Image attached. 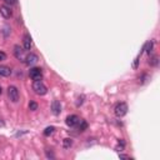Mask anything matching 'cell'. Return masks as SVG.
Returning <instances> with one entry per match:
<instances>
[{
	"label": "cell",
	"mask_w": 160,
	"mask_h": 160,
	"mask_svg": "<svg viewBox=\"0 0 160 160\" xmlns=\"http://www.w3.org/2000/svg\"><path fill=\"white\" fill-rule=\"evenodd\" d=\"M33 90L35 94L38 95H45L48 93V88L45 86V84L42 80H36L33 83Z\"/></svg>",
	"instance_id": "obj_1"
},
{
	"label": "cell",
	"mask_w": 160,
	"mask_h": 160,
	"mask_svg": "<svg viewBox=\"0 0 160 160\" xmlns=\"http://www.w3.org/2000/svg\"><path fill=\"white\" fill-rule=\"evenodd\" d=\"M11 75V69L8 66H0V76H10Z\"/></svg>",
	"instance_id": "obj_11"
},
{
	"label": "cell",
	"mask_w": 160,
	"mask_h": 160,
	"mask_svg": "<svg viewBox=\"0 0 160 160\" xmlns=\"http://www.w3.org/2000/svg\"><path fill=\"white\" fill-rule=\"evenodd\" d=\"M3 93V90H1V86H0V94H1Z\"/></svg>",
	"instance_id": "obj_25"
},
{
	"label": "cell",
	"mask_w": 160,
	"mask_h": 160,
	"mask_svg": "<svg viewBox=\"0 0 160 160\" xmlns=\"http://www.w3.org/2000/svg\"><path fill=\"white\" fill-rule=\"evenodd\" d=\"M29 75L34 81L42 80L43 79V71L40 68H31V69L29 70Z\"/></svg>",
	"instance_id": "obj_4"
},
{
	"label": "cell",
	"mask_w": 160,
	"mask_h": 160,
	"mask_svg": "<svg viewBox=\"0 0 160 160\" xmlns=\"http://www.w3.org/2000/svg\"><path fill=\"white\" fill-rule=\"evenodd\" d=\"M4 125H5V123L3 120H0V127H4Z\"/></svg>",
	"instance_id": "obj_24"
},
{
	"label": "cell",
	"mask_w": 160,
	"mask_h": 160,
	"mask_svg": "<svg viewBox=\"0 0 160 160\" xmlns=\"http://www.w3.org/2000/svg\"><path fill=\"white\" fill-rule=\"evenodd\" d=\"M78 125H79V130H80V131H84L85 129L88 128V123H86V121H84V120H79Z\"/></svg>",
	"instance_id": "obj_14"
},
{
	"label": "cell",
	"mask_w": 160,
	"mask_h": 160,
	"mask_svg": "<svg viewBox=\"0 0 160 160\" xmlns=\"http://www.w3.org/2000/svg\"><path fill=\"white\" fill-rule=\"evenodd\" d=\"M83 101H84V95H81V96L79 98V101L76 103V106H80V105L83 104Z\"/></svg>",
	"instance_id": "obj_21"
},
{
	"label": "cell",
	"mask_w": 160,
	"mask_h": 160,
	"mask_svg": "<svg viewBox=\"0 0 160 160\" xmlns=\"http://www.w3.org/2000/svg\"><path fill=\"white\" fill-rule=\"evenodd\" d=\"M54 130H55V128L54 127H48L45 130H44V135H45V137H50V135L54 133Z\"/></svg>",
	"instance_id": "obj_15"
},
{
	"label": "cell",
	"mask_w": 160,
	"mask_h": 160,
	"mask_svg": "<svg viewBox=\"0 0 160 160\" xmlns=\"http://www.w3.org/2000/svg\"><path fill=\"white\" fill-rule=\"evenodd\" d=\"M6 60V54L4 52H0V61Z\"/></svg>",
	"instance_id": "obj_20"
},
{
	"label": "cell",
	"mask_w": 160,
	"mask_h": 160,
	"mask_svg": "<svg viewBox=\"0 0 160 160\" xmlns=\"http://www.w3.org/2000/svg\"><path fill=\"white\" fill-rule=\"evenodd\" d=\"M14 54H15V56H16V59H19V60H24L25 61V58L26 56H24V50L20 48L19 45H16L15 48H14Z\"/></svg>",
	"instance_id": "obj_10"
},
{
	"label": "cell",
	"mask_w": 160,
	"mask_h": 160,
	"mask_svg": "<svg viewBox=\"0 0 160 160\" xmlns=\"http://www.w3.org/2000/svg\"><path fill=\"white\" fill-rule=\"evenodd\" d=\"M153 48H154V42L153 40H150V42H148L144 45V48H143V50H145L148 54H150L151 52H153Z\"/></svg>",
	"instance_id": "obj_12"
},
{
	"label": "cell",
	"mask_w": 160,
	"mask_h": 160,
	"mask_svg": "<svg viewBox=\"0 0 160 160\" xmlns=\"http://www.w3.org/2000/svg\"><path fill=\"white\" fill-rule=\"evenodd\" d=\"M38 60H39L38 55H36V54H33V53H30L29 55L25 58V63L28 64V65H34V64L38 63Z\"/></svg>",
	"instance_id": "obj_7"
},
{
	"label": "cell",
	"mask_w": 160,
	"mask_h": 160,
	"mask_svg": "<svg viewBox=\"0 0 160 160\" xmlns=\"http://www.w3.org/2000/svg\"><path fill=\"white\" fill-rule=\"evenodd\" d=\"M139 61H140V55H138L137 58H135L134 63H133V69H138V66H139Z\"/></svg>",
	"instance_id": "obj_17"
},
{
	"label": "cell",
	"mask_w": 160,
	"mask_h": 160,
	"mask_svg": "<svg viewBox=\"0 0 160 160\" xmlns=\"http://www.w3.org/2000/svg\"><path fill=\"white\" fill-rule=\"evenodd\" d=\"M71 145H73V140H71V139L66 138V139H64V140H63V146L65 149H69Z\"/></svg>",
	"instance_id": "obj_13"
},
{
	"label": "cell",
	"mask_w": 160,
	"mask_h": 160,
	"mask_svg": "<svg viewBox=\"0 0 160 160\" xmlns=\"http://www.w3.org/2000/svg\"><path fill=\"white\" fill-rule=\"evenodd\" d=\"M119 158H121V159H128V158H130V156H128V155H125V154H119Z\"/></svg>",
	"instance_id": "obj_22"
},
{
	"label": "cell",
	"mask_w": 160,
	"mask_h": 160,
	"mask_svg": "<svg viewBox=\"0 0 160 160\" xmlns=\"http://www.w3.org/2000/svg\"><path fill=\"white\" fill-rule=\"evenodd\" d=\"M79 120H80V119H79V116H78V115H69V116L65 119V123H66L68 127L73 128V127H75V125H78Z\"/></svg>",
	"instance_id": "obj_5"
},
{
	"label": "cell",
	"mask_w": 160,
	"mask_h": 160,
	"mask_svg": "<svg viewBox=\"0 0 160 160\" xmlns=\"http://www.w3.org/2000/svg\"><path fill=\"white\" fill-rule=\"evenodd\" d=\"M23 45H24V49H25V50H30V49H31V38H30L29 34H25V35H24Z\"/></svg>",
	"instance_id": "obj_9"
},
{
	"label": "cell",
	"mask_w": 160,
	"mask_h": 160,
	"mask_svg": "<svg viewBox=\"0 0 160 160\" xmlns=\"http://www.w3.org/2000/svg\"><path fill=\"white\" fill-rule=\"evenodd\" d=\"M0 14L3 15V18L9 19V18H11L13 11H11V9H10V6H8V5H1V6H0Z\"/></svg>",
	"instance_id": "obj_6"
},
{
	"label": "cell",
	"mask_w": 160,
	"mask_h": 160,
	"mask_svg": "<svg viewBox=\"0 0 160 160\" xmlns=\"http://www.w3.org/2000/svg\"><path fill=\"white\" fill-rule=\"evenodd\" d=\"M8 95L9 99L13 101V103H18L19 101V90L16 86H9L8 88Z\"/></svg>",
	"instance_id": "obj_3"
},
{
	"label": "cell",
	"mask_w": 160,
	"mask_h": 160,
	"mask_svg": "<svg viewBox=\"0 0 160 160\" xmlns=\"http://www.w3.org/2000/svg\"><path fill=\"white\" fill-rule=\"evenodd\" d=\"M114 113L115 115H116L118 118H123V116H125L128 113V105L125 104V103H119L116 104V106H115L114 109Z\"/></svg>",
	"instance_id": "obj_2"
},
{
	"label": "cell",
	"mask_w": 160,
	"mask_h": 160,
	"mask_svg": "<svg viewBox=\"0 0 160 160\" xmlns=\"http://www.w3.org/2000/svg\"><path fill=\"white\" fill-rule=\"evenodd\" d=\"M52 110H53L54 115H59L61 113V104H60V101H58V100L53 101V103H52Z\"/></svg>",
	"instance_id": "obj_8"
},
{
	"label": "cell",
	"mask_w": 160,
	"mask_h": 160,
	"mask_svg": "<svg viewBox=\"0 0 160 160\" xmlns=\"http://www.w3.org/2000/svg\"><path fill=\"white\" fill-rule=\"evenodd\" d=\"M29 109H30L31 111L38 110V104H36L35 101H30V104H29Z\"/></svg>",
	"instance_id": "obj_16"
},
{
	"label": "cell",
	"mask_w": 160,
	"mask_h": 160,
	"mask_svg": "<svg viewBox=\"0 0 160 160\" xmlns=\"http://www.w3.org/2000/svg\"><path fill=\"white\" fill-rule=\"evenodd\" d=\"M8 5H16L18 4V0H4Z\"/></svg>",
	"instance_id": "obj_19"
},
{
	"label": "cell",
	"mask_w": 160,
	"mask_h": 160,
	"mask_svg": "<svg viewBox=\"0 0 160 160\" xmlns=\"http://www.w3.org/2000/svg\"><path fill=\"white\" fill-rule=\"evenodd\" d=\"M149 63H150L151 65H154V66H155V65H158V63H159V61H158V56H154V58H151Z\"/></svg>",
	"instance_id": "obj_18"
},
{
	"label": "cell",
	"mask_w": 160,
	"mask_h": 160,
	"mask_svg": "<svg viewBox=\"0 0 160 160\" xmlns=\"http://www.w3.org/2000/svg\"><path fill=\"white\" fill-rule=\"evenodd\" d=\"M46 156L48 158H54V155L52 154V153H46Z\"/></svg>",
	"instance_id": "obj_23"
}]
</instances>
